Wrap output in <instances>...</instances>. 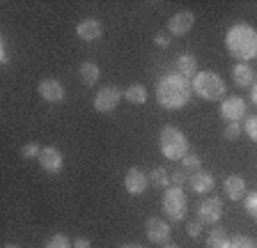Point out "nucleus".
Returning <instances> with one entry per match:
<instances>
[{"mask_svg":"<svg viewBox=\"0 0 257 248\" xmlns=\"http://www.w3.org/2000/svg\"><path fill=\"white\" fill-rule=\"evenodd\" d=\"M193 97V85L188 78H184L182 74H163L156 83V101L168 110H179L184 108Z\"/></svg>","mask_w":257,"mask_h":248,"instance_id":"obj_1","label":"nucleus"},{"mask_svg":"<svg viewBox=\"0 0 257 248\" xmlns=\"http://www.w3.org/2000/svg\"><path fill=\"white\" fill-rule=\"evenodd\" d=\"M225 49L232 58L239 62L257 58V30L248 23H234V26L225 33Z\"/></svg>","mask_w":257,"mask_h":248,"instance_id":"obj_2","label":"nucleus"},{"mask_svg":"<svg viewBox=\"0 0 257 248\" xmlns=\"http://www.w3.org/2000/svg\"><path fill=\"white\" fill-rule=\"evenodd\" d=\"M159 150L170 161H182L188 154V138L179 127L166 124L159 134Z\"/></svg>","mask_w":257,"mask_h":248,"instance_id":"obj_3","label":"nucleus"},{"mask_svg":"<svg viewBox=\"0 0 257 248\" xmlns=\"http://www.w3.org/2000/svg\"><path fill=\"white\" fill-rule=\"evenodd\" d=\"M193 92L204 101H220L227 94V85L216 71H198V76L191 81Z\"/></svg>","mask_w":257,"mask_h":248,"instance_id":"obj_4","label":"nucleus"},{"mask_svg":"<svg viewBox=\"0 0 257 248\" xmlns=\"http://www.w3.org/2000/svg\"><path fill=\"white\" fill-rule=\"evenodd\" d=\"M161 207H163V214L168 216V221H172V223L184 221V218H186V209H188L186 193H184L182 189H177V186H170V189H166V193H163Z\"/></svg>","mask_w":257,"mask_h":248,"instance_id":"obj_5","label":"nucleus"},{"mask_svg":"<svg viewBox=\"0 0 257 248\" xmlns=\"http://www.w3.org/2000/svg\"><path fill=\"white\" fill-rule=\"evenodd\" d=\"M223 218V200L216 195H209L198 207V221L202 225H216Z\"/></svg>","mask_w":257,"mask_h":248,"instance_id":"obj_6","label":"nucleus"},{"mask_svg":"<svg viewBox=\"0 0 257 248\" xmlns=\"http://www.w3.org/2000/svg\"><path fill=\"white\" fill-rule=\"evenodd\" d=\"M122 97H124V92L119 90L117 85L101 87V90L94 94V110H99V113H110V110L117 108V103L122 101Z\"/></svg>","mask_w":257,"mask_h":248,"instance_id":"obj_7","label":"nucleus"},{"mask_svg":"<svg viewBox=\"0 0 257 248\" xmlns=\"http://www.w3.org/2000/svg\"><path fill=\"white\" fill-rule=\"evenodd\" d=\"M145 232H147V239L152 243H159V246H166L170 243V225H168L166 218H161V216H152L150 221L145 223Z\"/></svg>","mask_w":257,"mask_h":248,"instance_id":"obj_8","label":"nucleus"},{"mask_svg":"<svg viewBox=\"0 0 257 248\" xmlns=\"http://www.w3.org/2000/svg\"><path fill=\"white\" fill-rule=\"evenodd\" d=\"M246 115V99L243 97H225L220 103V117L227 122H239Z\"/></svg>","mask_w":257,"mask_h":248,"instance_id":"obj_9","label":"nucleus"},{"mask_svg":"<svg viewBox=\"0 0 257 248\" xmlns=\"http://www.w3.org/2000/svg\"><path fill=\"white\" fill-rule=\"evenodd\" d=\"M147 184H150V177H147V173L140 170V168H131V170L124 175V189L131 195H143L145 189H147Z\"/></svg>","mask_w":257,"mask_h":248,"instance_id":"obj_10","label":"nucleus"},{"mask_svg":"<svg viewBox=\"0 0 257 248\" xmlns=\"http://www.w3.org/2000/svg\"><path fill=\"white\" fill-rule=\"evenodd\" d=\"M39 97L48 103H60L64 99V85L58 81V78H44L37 87Z\"/></svg>","mask_w":257,"mask_h":248,"instance_id":"obj_11","label":"nucleus"},{"mask_svg":"<svg viewBox=\"0 0 257 248\" xmlns=\"http://www.w3.org/2000/svg\"><path fill=\"white\" fill-rule=\"evenodd\" d=\"M39 166L46 170V173H60L64 166V157L58 147H42L39 152Z\"/></svg>","mask_w":257,"mask_h":248,"instance_id":"obj_12","label":"nucleus"},{"mask_svg":"<svg viewBox=\"0 0 257 248\" xmlns=\"http://www.w3.org/2000/svg\"><path fill=\"white\" fill-rule=\"evenodd\" d=\"M193 23H195V17H193V12L184 10V12L175 14V17L168 21V33H170L172 37H184V35H186L188 30L193 28Z\"/></svg>","mask_w":257,"mask_h":248,"instance_id":"obj_13","label":"nucleus"},{"mask_svg":"<svg viewBox=\"0 0 257 248\" xmlns=\"http://www.w3.org/2000/svg\"><path fill=\"white\" fill-rule=\"evenodd\" d=\"M188 186H191L195 193H211L216 186V179H214V175L207 173V170H198V173L188 175Z\"/></svg>","mask_w":257,"mask_h":248,"instance_id":"obj_14","label":"nucleus"},{"mask_svg":"<svg viewBox=\"0 0 257 248\" xmlns=\"http://www.w3.org/2000/svg\"><path fill=\"white\" fill-rule=\"evenodd\" d=\"M76 35H78L83 42H94L103 35V26L101 21H96V19H83V21L76 26Z\"/></svg>","mask_w":257,"mask_h":248,"instance_id":"obj_15","label":"nucleus"},{"mask_svg":"<svg viewBox=\"0 0 257 248\" xmlns=\"http://www.w3.org/2000/svg\"><path fill=\"white\" fill-rule=\"evenodd\" d=\"M175 67H177V74H182L184 78L193 81L198 76V58L191 53H182L179 58L175 60Z\"/></svg>","mask_w":257,"mask_h":248,"instance_id":"obj_16","label":"nucleus"},{"mask_svg":"<svg viewBox=\"0 0 257 248\" xmlns=\"http://www.w3.org/2000/svg\"><path fill=\"white\" fill-rule=\"evenodd\" d=\"M232 81H234L239 87H252L257 81L255 69H252L250 65H246V62H239V65L232 69Z\"/></svg>","mask_w":257,"mask_h":248,"instance_id":"obj_17","label":"nucleus"},{"mask_svg":"<svg viewBox=\"0 0 257 248\" xmlns=\"http://www.w3.org/2000/svg\"><path fill=\"white\" fill-rule=\"evenodd\" d=\"M223 189H225V193H227V198L234 200V202L246 198V182H243L241 175H230V177L225 179Z\"/></svg>","mask_w":257,"mask_h":248,"instance_id":"obj_18","label":"nucleus"},{"mask_svg":"<svg viewBox=\"0 0 257 248\" xmlns=\"http://www.w3.org/2000/svg\"><path fill=\"white\" fill-rule=\"evenodd\" d=\"M99 78H101V69H99V65H96V62L87 60V62H83V65H80V81L85 83V85H94Z\"/></svg>","mask_w":257,"mask_h":248,"instance_id":"obj_19","label":"nucleus"},{"mask_svg":"<svg viewBox=\"0 0 257 248\" xmlns=\"http://www.w3.org/2000/svg\"><path fill=\"white\" fill-rule=\"evenodd\" d=\"M124 99L136 103V106H140V103L147 101V87L140 85V83H131V85L124 90Z\"/></svg>","mask_w":257,"mask_h":248,"instance_id":"obj_20","label":"nucleus"},{"mask_svg":"<svg viewBox=\"0 0 257 248\" xmlns=\"http://www.w3.org/2000/svg\"><path fill=\"white\" fill-rule=\"evenodd\" d=\"M207 248H230V237L223 227H214L207 234Z\"/></svg>","mask_w":257,"mask_h":248,"instance_id":"obj_21","label":"nucleus"},{"mask_svg":"<svg viewBox=\"0 0 257 248\" xmlns=\"http://www.w3.org/2000/svg\"><path fill=\"white\" fill-rule=\"evenodd\" d=\"M150 182L154 184L156 189H170V173H168L166 168H154L150 173Z\"/></svg>","mask_w":257,"mask_h":248,"instance_id":"obj_22","label":"nucleus"},{"mask_svg":"<svg viewBox=\"0 0 257 248\" xmlns=\"http://www.w3.org/2000/svg\"><path fill=\"white\" fill-rule=\"evenodd\" d=\"M182 166L186 173H198V170H202V159L198 157V154H193V152H188L186 157L182 159Z\"/></svg>","mask_w":257,"mask_h":248,"instance_id":"obj_23","label":"nucleus"},{"mask_svg":"<svg viewBox=\"0 0 257 248\" xmlns=\"http://www.w3.org/2000/svg\"><path fill=\"white\" fill-rule=\"evenodd\" d=\"M44 248H74V243L69 241L67 234H53V237L46 241V246Z\"/></svg>","mask_w":257,"mask_h":248,"instance_id":"obj_24","label":"nucleus"},{"mask_svg":"<svg viewBox=\"0 0 257 248\" xmlns=\"http://www.w3.org/2000/svg\"><path fill=\"white\" fill-rule=\"evenodd\" d=\"M230 248H257L255 239L246 237V234H236L230 239Z\"/></svg>","mask_w":257,"mask_h":248,"instance_id":"obj_25","label":"nucleus"},{"mask_svg":"<svg viewBox=\"0 0 257 248\" xmlns=\"http://www.w3.org/2000/svg\"><path fill=\"white\" fill-rule=\"evenodd\" d=\"M243 131H246V136L252 143H257V115L246 117V122H243Z\"/></svg>","mask_w":257,"mask_h":248,"instance_id":"obj_26","label":"nucleus"},{"mask_svg":"<svg viewBox=\"0 0 257 248\" xmlns=\"http://www.w3.org/2000/svg\"><path fill=\"white\" fill-rule=\"evenodd\" d=\"M243 207H246V211L257 221V191L246 193V198H243Z\"/></svg>","mask_w":257,"mask_h":248,"instance_id":"obj_27","label":"nucleus"},{"mask_svg":"<svg viewBox=\"0 0 257 248\" xmlns=\"http://www.w3.org/2000/svg\"><path fill=\"white\" fill-rule=\"evenodd\" d=\"M239 136H241V122H227V127L223 129V138L234 141V138H239Z\"/></svg>","mask_w":257,"mask_h":248,"instance_id":"obj_28","label":"nucleus"},{"mask_svg":"<svg viewBox=\"0 0 257 248\" xmlns=\"http://www.w3.org/2000/svg\"><path fill=\"white\" fill-rule=\"evenodd\" d=\"M39 152H42V147H39L37 143H28V145L21 147V157L23 159H39Z\"/></svg>","mask_w":257,"mask_h":248,"instance_id":"obj_29","label":"nucleus"},{"mask_svg":"<svg viewBox=\"0 0 257 248\" xmlns=\"http://www.w3.org/2000/svg\"><path fill=\"white\" fill-rule=\"evenodd\" d=\"M170 39H172V35L168 33V30H161V33L154 35V44H156V46H161V49L170 46Z\"/></svg>","mask_w":257,"mask_h":248,"instance_id":"obj_30","label":"nucleus"},{"mask_svg":"<svg viewBox=\"0 0 257 248\" xmlns=\"http://www.w3.org/2000/svg\"><path fill=\"white\" fill-rule=\"evenodd\" d=\"M184 184H186V170H177V173H170V186L182 189Z\"/></svg>","mask_w":257,"mask_h":248,"instance_id":"obj_31","label":"nucleus"},{"mask_svg":"<svg viewBox=\"0 0 257 248\" xmlns=\"http://www.w3.org/2000/svg\"><path fill=\"white\" fill-rule=\"evenodd\" d=\"M202 223L200 221H191V223H186V232H188V237H193V239H198L200 234H202Z\"/></svg>","mask_w":257,"mask_h":248,"instance_id":"obj_32","label":"nucleus"},{"mask_svg":"<svg viewBox=\"0 0 257 248\" xmlns=\"http://www.w3.org/2000/svg\"><path fill=\"white\" fill-rule=\"evenodd\" d=\"M0 62H3V65H10V55H7V42H5V37L0 39Z\"/></svg>","mask_w":257,"mask_h":248,"instance_id":"obj_33","label":"nucleus"},{"mask_svg":"<svg viewBox=\"0 0 257 248\" xmlns=\"http://www.w3.org/2000/svg\"><path fill=\"white\" fill-rule=\"evenodd\" d=\"M74 248H90V239H85V237H78L74 241Z\"/></svg>","mask_w":257,"mask_h":248,"instance_id":"obj_34","label":"nucleus"},{"mask_svg":"<svg viewBox=\"0 0 257 248\" xmlns=\"http://www.w3.org/2000/svg\"><path fill=\"white\" fill-rule=\"evenodd\" d=\"M250 101L257 106V81H255V85L250 87Z\"/></svg>","mask_w":257,"mask_h":248,"instance_id":"obj_35","label":"nucleus"},{"mask_svg":"<svg viewBox=\"0 0 257 248\" xmlns=\"http://www.w3.org/2000/svg\"><path fill=\"white\" fill-rule=\"evenodd\" d=\"M119 248H143L140 243H124V246H119Z\"/></svg>","mask_w":257,"mask_h":248,"instance_id":"obj_36","label":"nucleus"},{"mask_svg":"<svg viewBox=\"0 0 257 248\" xmlns=\"http://www.w3.org/2000/svg\"><path fill=\"white\" fill-rule=\"evenodd\" d=\"M163 248H182V246H177V243H172V241H170V243H166Z\"/></svg>","mask_w":257,"mask_h":248,"instance_id":"obj_37","label":"nucleus"},{"mask_svg":"<svg viewBox=\"0 0 257 248\" xmlns=\"http://www.w3.org/2000/svg\"><path fill=\"white\" fill-rule=\"evenodd\" d=\"M3 248H19V246H16V243H5Z\"/></svg>","mask_w":257,"mask_h":248,"instance_id":"obj_38","label":"nucleus"}]
</instances>
